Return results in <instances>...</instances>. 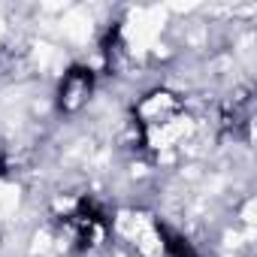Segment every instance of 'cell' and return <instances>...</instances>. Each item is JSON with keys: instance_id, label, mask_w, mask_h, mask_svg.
Here are the masks:
<instances>
[{"instance_id": "obj_1", "label": "cell", "mask_w": 257, "mask_h": 257, "mask_svg": "<svg viewBox=\"0 0 257 257\" xmlns=\"http://www.w3.org/2000/svg\"><path fill=\"white\" fill-rule=\"evenodd\" d=\"M88 94H91V73L73 70V73L64 79V85H61V106L73 109V106H79Z\"/></svg>"}]
</instances>
